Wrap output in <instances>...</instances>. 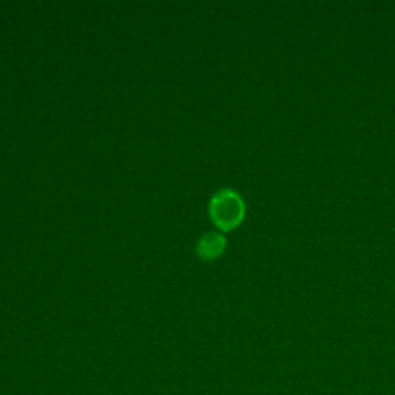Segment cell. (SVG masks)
<instances>
[{
  "label": "cell",
  "mask_w": 395,
  "mask_h": 395,
  "mask_svg": "<svg viewBox=\"0 0 395 395\" xmlns=\"http://www.w3.org/2000/svg\"><path fill=\"white\" fill-rule=\"evenodd\" d=\"M225 247V238L221 233H207L204 235L198 244V253L201 255V258L204 260H215L219 255L223 253Z\"/></svg>",
  "instance_id": "2"
},
{
  "label": "cell",
  "mask_w": 395,
  "mask_h": 395,
  "mask_svg": "<svg viewBox=\"0 0 395 395\" xmlns=\"http://www.w3.org/2000/svg\"><path fill=\"white\" fill-rule=\"evenodd\" d=\"M244 201L237 192L230 188L219 190L211 198L210 216L214 223L223 230H232L243 221L244 218Z\"/></svg>",
  "instance_id": "1"
}]
</instances>
